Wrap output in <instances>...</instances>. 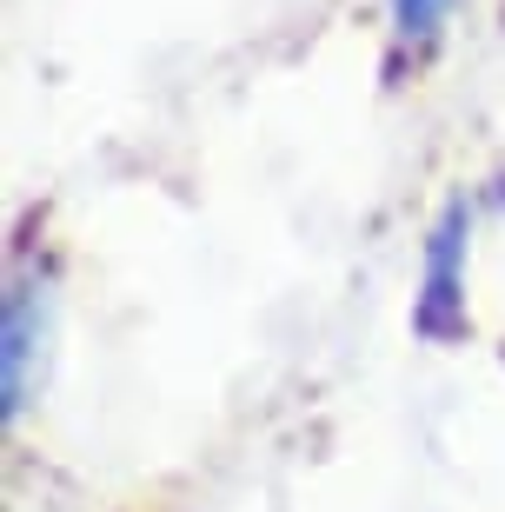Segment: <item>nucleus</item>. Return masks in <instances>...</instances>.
<instances>
[{
	"label": "nucleus",
	"instance_id": "f257e3e1",
	"mask_svg": "<svg viewBox=\"0 0 505 512\" xmlns=\"http://www.w3.org/2000/svg\"><path fill=\"white\" fill-rule=\"evenodd\" d=\"M459 260H466V207H446V220L426 247V300H419V333H432V340L459 333V320H466Z\"/></svg>",
	"mask_w": 505,
	"mask_h": 512
},
{
	"label": "nucleus",
	"instance_id": "f03ea898",
	"mask_svg": "<svg viewBox=\"0 0 505 512\" xmlns=\"http://www.w3.org/2000/svg\"><path fill=\"white\" fill-rule=\"evenodd\" d=\"M40 346V326H34V300H27V286L7 293V353H0V380H7V413L27 406V360H34Z\"/></svg>",
	"mask_w": 505,
	"mask_h": 512
},
{
	"label": "nucleus",
	"instance_id": "7ed1b4c3",
	"mask_svg": "<svg viewBox=\"0 0 505 512\" xmlns=\"http://www.w3.org/2000/svg\"><path fill=\"white\" fill-rule=\"evenodd\" d=\"M446 14H452V0H393V20L406 40H432Z\"/></svg>",
	"mask_w": 505,
	"mask_h": 512
}]
</instances>
